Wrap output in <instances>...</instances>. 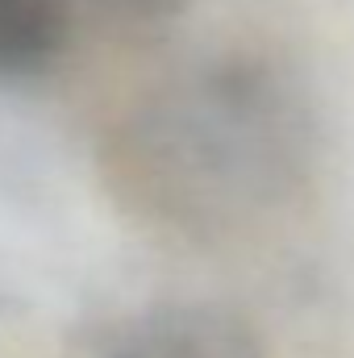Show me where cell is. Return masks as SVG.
<instances>
[{"label":"cell","instance_id":"cell-3","mask_svg":"<svg viewBox=\"0 0 354 358\" xmlns=\"http://www.w3.org/2000/svg\"><path fill=\"white\" fill-rule=\"evenodd\" d=\"M92 4H96L100 13H108V17L150 25V21H167V17H176L187 0H92Z\"/></svg>","mask_w":354,"mask_h":358},{"label":"cell","instance_id":"cell-2","mask_svg":"<svg viewBox=\"0 0 354 358\" xmlns=\"http://www.w3.org/2000/svg\"><path fill=\"white\" fill-rule=\"evenodd\" d=\"M71 0H0V80H29L55 67L67 46Z\"/></svg>","mask_w":354,"mask_h":358},{"label":"cell","instance_id":"cell-1","mask_svg":"<svg viewBox=\"0 0 354 358\" xmlns=\"http://www.w3.org/2000/svg\"><path fill=\"white\" fill-rule=\"evenodd\" d=\"M113 358H263L255 329L217 304H171L138 317Z\"/></svg>","mask_w":354,"mask_h":358}]
</instances>
